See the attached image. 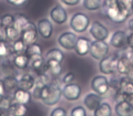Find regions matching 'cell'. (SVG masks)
I'll return each mask as SVG.
<instances>
[{
  "mask_svg": "<svg viewBox=\"0 0 133 116\" xmlns=\"http://www.w3.org/2000/svg\"><path fill=\"white\" fill-rule=\"evenodd\" d=\"M90 34L95 39L98 40H105L109 37V29L98 21H94L90 27Z\"/></svg>",
  "mask_w": 133,
  "mask_h": 116,
  "instance_id": "10",
  "label": "cell"
},
{
  "mask_svg": "<svg viewBox=\"0 0 133 116\" xmlns=\"http://www.w3.org/2000/svg\"><path fill=\"white\" fill-rule=\"evenodd\" d=\"M0 94H1V95H5V94H6V91H5L4 85H3L2 81H0Z\"/></svg>",
  "mask_w": 133,
  "mask_h": 116,
  "instance_id": "46",
  "label": "cell"
},
{
  "mask_svg": "<svg viewBox=\"0 0 133 116\" xmlns=\"http://www.w3.org/2000/svg\"><path fill=\"white\" fill-rule=\"evenodd\" d=\"M115 112L118 116H132L133 106L126 100L119 101L115 106Z\"/></svg>",
  "mask_w": 133,
  "mask_h": 116,
  "instance_id": "16",
  "label": "cell"
},
{
  "mask_svg": "<svg viewBox=\"0 0 133 116\" xmlns=\"http://www.w3.org/2000/svg\"><path fill=\"white\" fill-rule=\"evenodd\" d=\"M119 3L126 8L129 10L130 13L133 12V0H118Z\"/></svg>",
  "mask_w": 133,
  "mask_h": 116,
  "instance_id": "39",
  "label": "cell"
},
{
  "mask_svg": "<svg viewBox=\"0 0 133 116\" xmlns=\"http://www.w3.org/2000/svg\"><path fill=\"white\" fill-rule=\"evenodd\" d=\"M46 65H48V70L52 73L54 76H58L62 72V66L61 62L54 59H48L46 60Z\"/></svg>",
  "mask_w": 133,
  "mask_h": 116,
  "instance_id": "30",
  "label": "cell"
},
{
  "mask_svg": "<svg viewBox=\"0 0 133 116\" xmlns=\"http://www.w3.org/2000/svg\"><path fill=\"white\" fill-rule=\"evenodd\" d=\"M3 96H4V95H1V94H0V100L2 99V98H3Z\"/></svg>",
  "mask_w": 133,
  "mask_h": 116,
  "instance_id": "50",
  "label": "cell"
},
{
  "mask_svg": "<svg viewBox=\"0 0 133 116\" xmlns=\"http://www.w3.org/2000/svg\"><path fill=\"white\" fill-rule=\"evenodd\" d=\"M12 102H13V99L10 96L4 95L2 99L0 100V111L3 112H8Z\"/></svg>",
  "mask_w": 133,
  "mask_h": 116,
  "instance_id": "36",
  "label": "cell"
},
{
  "mask_svg": "<svg viewBox=\"0 0 133 116\" xmlns=\"http://www.w3.org/2000/svg\"><path fill=\"white\" fill-rule=\"evenodd\" d=\"M129 28L131 30V32H133V19L129 20Z\"/></svg>",
  "mask_w": 133,
  "mask_h": 116,
  "instance_id": "47",
  "label": "cell"
},
{
  "mask_svg": "<svg viewBox=\"0 0 133 116\" xmlns=\"http://www.w3.org/2000/svg\"><path fill=\"white\" fill-rule=\"evenodd\" d=\"M110 45L115 48H123L128 45V36L124 31L118 30L112 35Z\"/></svg>",
  "mask_w": 133,
  "mask_h": 116,
  "instance_id": "11",
  "label": "cell"
},
{
  "mask_svg": "<svg viewBox=\"0 0 133 116\" xmlns=\"http://www.w3.org/2000/svg\"><path fill=\"white\" fill-rule=\"evenodd\" d=\"M30 60H31V68L37 74L46 73L48 70V65H46V60L43 59L42 57L35 58V59H32Z\"/></svg>",
  "mask_w": 133,
  "mask_h": 116,
  "instance_id": "19",
  "label": "cell"
},
{
  "mask_svg": "<svg viewBox=\"0 0 133 116\" xmlns=\"http://www.w3.org/2000/svg\"><path fill=\"white\" fill-rule=\"evenodd\" d=\"M3 29H4V28H3V26H2V23H1V17H0V32L2 31Z\"/></svg>",
  "mask_w": 133,
  "mask_h": 116,
  "instance_id": "48",
  "label": "cell"
},
{
  "mask_svg": "<svg viewBox=\"0 0 133 116\" xmlns=\"http://www.w3.org/2000/svg\"><path fill=\"white\" fill-rule=\"evenodd\" d=\"M4 116H14V115H12V114H11V113H9V112H6V113L5 114Z\"/></svg>",
  "mask_w": 133,
  "mask_h": 116,
  "instance_id": "49",
  "label": "cell"
},
{
  "mask_svg": "<svg viewBox=\"0 0 133 116\" xmlns=\"http://www.w3.org/2000/svg\"><path fill=\"white\" fill-rule=\"evenodd\" d=\"M50 17L56 24H64L68 19V13L61 6H56L50 11Z\"/></svg>",
  "mask_w": 133,
  "mask_h": 116,
  "instance_id": "12",
  "label": "cell"
},
{
  "mask_svg": "<svg viewBox=\"0 0 133 116\" xmlns=\"http://www.w3.org/2000/svg\"><path fill=\"white\" fill-rule=\"evenodd\" d=\"M133 64L131 63V61L129 59V58L126 55H122L120 57H118V70L117 71L119 74L122 75H128L130 70L132 69Z\"/></svg>",
  "mask_w": 133,
  "mask_h": 116,
  "instance_id": "17",
  "label": "cell"
},
{
  "mask_svg": "<svg viewBox=\"0 0 133 116\" xmlns=\"http://www.w3.org/2000/svg\"><path fill=\"white\" fill-rule=\"evenodd\" d=\"M49 83H50V80L46 73L37 74V77L35 79V86L36 87L43 88V87L48 85Z\"/></svg>",
  "mask_w": 133,
  "mask_h": 116,
  "instance_id": "35",
  "label": "cell"
},
{
  "mask_svg": "<svg viewBox=\"0 0 133 116\" xmlns=\"http://www.w3.org/2000/svg\"><path fill=\"white\" fill-rule=\"evenodd\" d=\"M61 2L66 6H77L78 4H79L80 0H61Z\"/></svg>",
  "mask_w": 133,
  "mask_h": 116,
  "instance_id": "43",
  "label": "cell"
},
{
  "mask_svg": "<svg viewBox=\"0 0 133 116\" xmlns=\"http://www.w3.org/2000/svg\"><path fill=\"white\" fill-rule=\"evenodd\" d=\"M48 59H54V60L62 62L64 59V54L58 48H52V50H48V53L46 54V60Z\"/></svg>",
  "mask_w": 133,
  "mask_h": 116,
  "instance_id": "32",
  "label": "cell"
},
{
  "mask_svg": "<svg viewBox=\"0 0 133 116\" xmlns=\"http://www.w3.org/2000/svg\"><path fill=\"white\" fill-rule=\"evenodd\" d=\"M13 62L17 69H19V70H26L30 63V59L26 53L18 54V55H15Z\"/></svg>",
  "mask_w": 133,
  "mask_h": 116,
  "instance_id": "23",
  "label": "cell"
},
{
  "mask_svg": "<svg viewBox=\"0 0 133 116\" xmlns=\"http://www.w3.org/2000/svg\"><path fill=\"white\" fill-rule=\"evenodd\" d=\"M15 16L10 15V14H6V15L1 17V23H2L3 28H8V27L13 26Z\"/></svg>",
  "mask_w": 133,
  "mask_h": 116,
  "instance_id": "37",
  "label": "cell"
},
{
  "mask_svg": "<svg viewBox=\"0 0 133 116\" xmlns=\"http://www.w3.org/2000/svg\"><path fill=\"white\" fill-rule=\"evenodd\" d=\"M90 40L87 38L80 37L77 39L76 45H75V51L79 56H86L89 52V47H90Z\"/></svg>",
  "mask_w": 133,
  "mask_h": 116,
  "instance_id": "14",
  "label": "cell"
},
{
  "mask_svg": "<svg viewBox=\"0 0 133 116\" xmlns=\"http://www.w3.org/2000/svg\"><path fill=\"white\" fill-rule=\"evenodd\" d=\"M1 70L4 74H6L8 76H16L17 75V70H16V66L14 65V62H12L8 58H6L4 61L1 63Z\"/></svg>",
  "mask_w": 133,
  "mask_h": 116,
  "instance_id": "26",
  "label": "cell"
},
{
  "mask_svg": "<svg viewBox=\"0 0 133 116\" xmlns=\"http://www.w3.org/2000/svg\"><path fill=\"white\" fill-rule=\"evenodd\" d=\"M38 34L44 39H49L53 34V26L48 19H43L37 23Z\"/></svg>",
  "mask_w": 133,
  "mask_h": 116,
  "instance_id": "13",
  "label": "cell"
},
{
  "mask_svg": "<svg viewBox=\"0 0 133 116\" xmlns=\"http://www.w3.org/2000/svg\"><path fill=\"white\" fill-rule=\"evenodd\" d=\"M126 101H127L128 102H129L133 106V94L127 95V97H126Z\"/></svg>",
  "mask_w": 133,
  "mask_h": 116,
  "instance_id": "45",
  "label": "cell"
},
{
  "mask_svg": "<svg viewBox=\"0 0 133 116\" xmlns=\"http://www.w3.org/2000/svg\"><path fill=\"white\" fill-rule=\"evenodd\" d=\"M128 46L133 50V32L128 36Z\"/></svg>",
  "mask_w": 133,
  "mask_h": 116,
  "instance_id": "44",
  "label": "cell"
},
{
  "mask_svg": "<svg viewBox=\"0 0 133 116\" xmlns=\"http://www.w3.org/2000/svg\"><path fill=\"white\" fill-rule=\"evenodd\" d=\"M71 116H87V112L84 107L77 106L71 111Z\"/></svg>",
  "mask_w": 133,
  "mask_h": 116,
  "instance_id": "38",
  "label": "cell"
},
{
  "mask_svg": "<svg viewBox=\"0 0 133 116\" xmlns=\"http://www.w3.org/2000/svg\"><path fill=\"white\" fill-rule=\"evenodd\" d=\"M30 22L28 17L25 16L24 14H17L15 16L13 26L18 30L19 32H22V30L28 26V24Z\"/></svg>",
  "mask_w": 133,
  "mask_h": 116,
  "instance_id": "25",
  "label": "cell"
},
{
  "mask_svg": "<svg viewBox=\"0 0 133 116\" xmlns=\"http://www.w3.org/2000/svg\"><path fill=\"white\" fill-rule=\"evenodd\" d=\"M26 45L21 39L16 40L15 42L12 43V48H13V53L14 56L18 55V54H23L26 52Z\"/></svg>",
  "mask_w": 133,
  "mask_h": 116,
  "instance_id": "34",
  "label": "cell"
},
{
  "mask_svg": "<svg viewBox=\"0 0 133 116\" xmlns=\"http://www.w3.org/2000/svg\"><path fill=\"white\" fill-rule=\"evenodd\" d=\"M13 101L18 103L28 104L31 101V94H30L29 90L17 88L13 93Z\"/></svg>",
  "mask_w": 133,
  "mask_h": 116,
  "instance_id": "18",
  "label": "cell"
},
{
  "mask_svg": "<svg viewBox=\"0 0 133 116\" xmlns=\"http://www.w3.org/2000/svg\"><path fill=\"white\" fill-rule=\"evenodd\" d=\"M89 24V19L86 14L82 12H78L74 14L71 17L70 27L77 33H83L88 29Z\"/></svg>",
  "mask_w": 133,
  "mask_h": 116,
  "instance_id": "3",
  "label": "cell"
},
{
  "mask_svg": "<svg viewBox=\"0 0 133 116\" xmlns=\"http://www.w3.org/2000/svg\"><path fill=\"white\" fill-rule=\"evenodd\" d=\"M25 53L29 57L30 59H35V58L42 57V48L37 43H33L31 45H28L26 47V50Z\"/></svg>",
  "mask_w": 133,
  "mask_h": 116,
  "instance_id": "28",
  "label": "cell"
},
{
  "mask_svg": "<svg viewBox=\"0 0 133 116\" xmlns=\"http://www.w3.org/2000/svg\"><path fill=\"white\" fill-rule=\"evenodd\" d=\"M50 116H66V111L62 107H57L52 111Z\"/></svg>",
  "mask_w": 133,
  "mask_h": 116,
  "instance_id": "40",
  "label": "cell"
},
{
  "mask_svg": "<svg viewBox=\"0 0 133 116\" xmlns=\"http://www.w3.org/2000/svg\"><path fill=\"white\" fill-rule=\"evenodd\" d=\"M62 95L69 101H77L81 95V87L72 82L66 84L62 90Z\"/></svg>",
  "mask_w": 133,
  "mask_h": 116,
  "instance_id": "8",
  "label": "cell"
},
{
  "mask_svg": "<svg viewBox=\"0 0 133 116\" xmlns=\"http://www.w3.org/2000/svg\"><path fill=\"white\" fill-rule=\"evenodd\" d=\"M14 55L12 44L8 40H0V58L6 59Z\"/></svg>",
  "mask_w": 133,
  "mask_h": 116,
  "instance_id": "27",
  "label": "cell"
},
{
  "mask_svg": "<svg viewBox=\"0 0 133 116\" xmlns=\"http://www.w3.org/2000/svg\"><path fill=\"white\" fill-rule=\"evenodd\" d=\"M119 90H121L126 95L133 94V81H131L128 76L122 77L119 80Z\"/></svg>",
  "mask_w": 133,
  "mask_h": 116,
  "instance_id": "24",
  "label": "cell"
},
{
  "mask_svg": "<svg viewBox=\"0 0 133 116\" xmlns=\"http://www.w3.org/2000/svg\"><path fill=\"white\" fill-rule=\"evenodd\" d=\"M8 112L14 116H26L28 113V106L23 103L12 102L8 109Z\"/></svg>",
  "mask_w": 133,
  "mask_h": 116,
  "instance_id": "22",
  "label": "cell"
},
{
  "mask_svg": "<svg viewBox=\"0 0 133 116\" xmlns=\"http://www.w3.org/2000/svg\"><path fill=\"white\" fill-rule=\"evenodd\" d=\"M102 13L116 24H121L125 22L131 13L126 9L119 3L118 0H104L102 3Z\"/></svg>",
  "mask_w": 133,
  "mask_h": 116,
  "instance_id": "1",
  "label": "cell"
},
{
  "mask_svg": "<svg viewBox=\"0 0 133 116\" xmlns=\"http://www.w3.org/2000/svg\"><path fill=\"white\" fill-rule=\"evenodd\" d=\"M77 39H78V37L73 32H64V33L59 36L57 41H58V44L63 48L71 50H74Z\"/></svg>",
  "mask_w": 133,
  "mask_h": 116,
  "instance_id": "9",
  "label": "cell"
},
{
  "mask_svg": "<svg viewBox=\"0 0 133 116\" xmlns=\"http://www.w3.org/2000/svg\"><path fill=\"white\" fill-rule=\"evenodd\" d=\"M118 56H107L100 59L99 70L104 74H114L118 70Z\"/></svg>",
  "mask_w": 133,
  "mask_h": 116,
  "instance_id": "5",
  "label": "cell"
},
{
  "mask_svg": "<svg viewBox=\"0 0 133 116\" xmlns=\"http://www.w3.org/2000/svg\"><path fill=\"white\" fill-rule=\"evenodd\" d=\"M84 104L89 111H95L101 104V96L98 93H89L84 99Z\"/></svg>",
  "mask_w": 133,
  "mask_h": 116,
  "instance_id": "15",
  "label": "cell"
},
{
  "mask_svg": "<svg viewBox=\"0 0 133 116\" xmlns=\"http://www.w3.org/2000/svg\"><path fill=\"white\" fill-rule=\"evenodd\" d=\"M75 79V74L73 72H69V73H66V75L64 76L63 78V82L65 84H69V83H71Z\"/></svg>",
  "mask_w": 133,
  "mask_h": 116,
  "instance_id": "41",
  "label": "cell"
},
{
  "mask_svg": "<svg viewBox=\"0 0 133 116\" xmlns=\"http://www.w3.org/2000/svg\"><path fill=\"white\" fill-rule=\"evenodd\" d=\"M5 34H6V40L12 43L21 38V32H19L14 26L5 28Z\"/></svg>",
  "mask_w": 133,
  "mask_h": 116,
  "instance_id": "29",
  "label": "cell"
},
{
  "mask_svg": "<svg viewBox=\"0 0 133 116\" xmlns=\"http://www.w3.org/2000/svg\"><path fill=\"white\" fill-rule=\"evenodd\" d=\"M37 38H38V31H37V28L33 22L30 21L28 24V26L22 30L21 32V38L25 44L26 46L31 45L33 43H36Z\"/></svg>",
  "mask_w": 133,
  "mask_h": 116,
  "instance_id": "6",
  "label": "cell"
},
{
  "mask_svg": "<svg viewBox=\"0 0 133 116\" xmlns=\"http://www.w3.org/2000/svg\"><path fill=\"white\" fill-rule=\"evenodd\" d=\"M61 95H62V90L60 88V83L57 81H53L48 85L42 88L40 99L46 105L52 106L58 102Z\"/></svg>",
  "mask_w": 133,
  "mask_h": 116,
  "instance_id": "2",
  "label": "cell"
},
{
  "mask_svg": "<svg viewBox=\"0 0 133 116\" xmlns=\"http://www.w3.org/2000/svg\"><path fill=\"white\" fill-rule=\"evenodd\" d=\"M112 110L109 103L103 102L94 111V116H111Z\"/></svg>",
  "mask_w": 133,
  "mask_h": 116,
  "instance_id": "31",
  "label": "cell"
},
{
  "mask_svg": "<svg viewBox=\"0 0 133 116\" xmlns=\"http://www.w3.org/2000/svg\"><path fill=\"white\" fill-rule=\"evenodd\" d=\"M108 53H109V45L105 42V40L95 39L94 41L90 43L89 54L93 59L100 60V59L107 57Z\"/></svg>",
  "mask_w": 133,
  "mask_h": 116,
  "instance_id": "4",
  "label": "cell"
},
{
  "mask_svg": "<svg viewBox=\"0 0 133 116\" xmlns=\"http://www.w3.org/2000/svg\"><path fill=\"white\" fill-rule=\"evenodd\" d=\"M34 86H35V78L28 73L22 75L18 80V88L30 90L33 89Z\"/></svg>",
  "mask_w": 133,
  "mask_h": 116,
  "instance_id": "21",
  "label": "cell"
},
{
  "mask_svg": "<svg viewBox=\"0 0 133 116\" xmlns=\"http://www.w3.org/2000/svg\"><path fill=\"white\" fill-rule=\"evenodd\" d=\"M3 85L6 93L14 92L18 88V80L16 78V76H6L2 80Z\"/></svg>",
  "mask_w": 133,
  "mask_h": 116,
  "instance_id": "20",
  "label": "cell"
},
{
  "mask_svg": "<svg viewBox=\"0 0 133 116\" xmlns=\"http://www.w3.org/2000/svg\"><path fill=\"white\" fill-rule=\"evenodd\" d=\"M91 88L96 93L105 95L109 90V82L105 76L98 75L93 78L91 81Z\"/></svg>",
  "mask_w": 133,
  "mask_h": 116,
  "instance_id": "7",
  "label": "cell"
},
{
  "mask_svg": "<svg viewBox=\"0 0 133 116\" xmlns=\"http://www.w3.org/2000/svg\"><path fill=\"white\" fill-rule=\"evenodd\" d=\"M102 0H83V7L89 11H95L101 8Z\"/></svg>",
  "mask_w": 133,
  "mask_h": 116,
  "instance_id": "33",
  "label": "cell"
},
{
  "mask_svg": "<svg viewBox=\"0 0 133 116\" xmlns=\"http://www.w3.org/2000/svg\"><path fill=\"white\" fill-rule=\"evenodd\" d=\"M8 4L15 7H22L28 2V0H6Z\"/></svg>",
  "mask_w": 133,
  "mask_h": 116,
  "instance_id": "42",
  "label": "cell"
}]
</instances>
